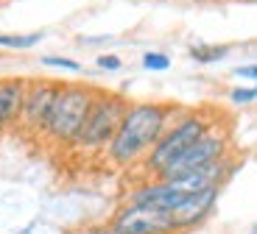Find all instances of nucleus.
I'll list each match as a JSON object with an SVG mask.
<instances>
[{
    "label": "nucleus",
    "mask_w": 257,
    "mask_h": 234,
    "mask_svg": "<svg viewBox=\"0 0 257 234\" xmlns=\"http://www.w3.org/2000/svg\"><path fill=\"white\" fill-rule=\"evenodd\" d=\"M179 112L182 106L165 101H128L120 128L115 131L112 142L103 151L106 162L115 167L140 165Z\"/></svg>",
    "instance_id": "obj_1"
},
{
    "label": "nucleus",
    "mask_w": 257,
    "mask_h": 234,
    "mask_svg": "<svg viewBox=\"0 0 257 234\" xmlns=\"http://www.w3.org/2000/svg\"><path fill=\"white\" fill-rule=\"evenodd\" d=\"M218 123V117L210 109H182L174 117V123L165 128V134L160 137L151 153L143 159V173L148 178H160L176 159L187 151L199 137H204L212 126Z\"/></svg>",
    "instance_id": "obj_2"
},
{
    "label": "nucleus",
    "mask_w": 257,
    "mask_h": 234,
    "mask_svg": "<svg viewBox=\"0 0 257 234\" xmlns=\"http://www.w3.org/2000/svg\"><path fill=\"white\" fill-rule=\"evenodd\" d=\"M95 95H98V87H92V84L62 81L59 95L53 101V109L48 114L42 137L59 148H73V142H76L84 120H87V112H90Z\"/></svg>",
    "instance_id": "obj_3"
},
{
    "label": "nucleus",
    "mask_w": 257,
    "mask_h": 234,
    "mask_svg": "<svg viewBox=\"0 0 257 234\" xmlns=\"http://www.w3.org/2000/svg\"><path fill=\"white\" fill-rule=\"evenodd\" d=\"M128 109V98L112 89H98L95 101H92L87 120H84L81 131H78L73 148L81 153H101L112 142L115 131L120 128V120Z\"/></svg>",
    "instance_id": "obj_4"
},
{
    "label": "nucleus",
    "mask_w": 257,
    "mask_h": 234,
    "mask_svg": "<svg viewBox=\"0 0 257 234\" xmlns=\"http://www.w3.org/2000/svg\"><path fill=\"white\" fill-rule=\"evenodd\" d=\"M229 148H232V137H229V128H226L224 120H218L204 137H199L176 159L174 165L168 167L160 178H176V176H185V173L196 170V167H204L210 162H218V159L229 156Z\"/></svg>",
    "instance_id": "obj_5"
},
{
    "label": "nucleus",
    "mask_w": 257,
    "mask_h": 234,
    "mask_svg": "<svg viewBox=\"0 0 257 234\" xmlns=\"http://www.w3.org/2000/svg\"><path fill=\"white\" fill-rule=\"evenodd\" d=\"M59 87H62V81H53V78H28L23 109H20V117H17V126L26 134H39L42 137L48 114H51L53 101L59 95Z\"/></svg>",
    "instance_id": "obj_6"
},
{
    "label": "nucleus",
    "mask_w": 257,
    "mask_h": 234,
    "mask_svg": "<svg viewBox=\"0 0 257 234\" xmlns=\"http://www.w3.org/2000/svg\"><path fill=\"white\" fill-rule=\"evenodd\" d=\"M109 226L117 234H179L171 212L154 206H137V203H123L112 215Z\"/></svg>",
    "instance_id": "obj_7"
},
{
    "label": "nucleus",
    "mask_w": 257,
    "mask_h": 234,
    "mask_svg": "<svg viewBox=\"0 0 257 234\" xmlns=\"http://www.w3.org/2000/svg\"><path fill=\"white\" fill-rule=\"evenodd\" d=\"M221 190H224V187H207V190L190 192V195L171 212L176 231L182 234V231H190V228L201 226V223L212 215V209H215V203H218V198H221Z\"/></svg>",
    "instance_id": "obj_8"
},
{
    "label": "nucleus",
    "mask_w": 257,
    "mask_h": 234,
    "mask_svg": "<svg viewBox=\"0 0 257 234\" xmlns=\"http://www.w3.org/2000/svg\"><path fill=\"white\" fill-rule=\"evenodd\" d=\"M28 78H0V131L17 126L20 109H23V98H26Z\"/></svg>",
    "instance_id": "obj_9"
},
{
    "label": "nucleus",
    "mask_w": 257,
    "mask_h": 234,
    "mask_svg": "<svg viewBox=\"0 0 257 234\" xmlns=\"http://www.w3.org/2000/svg\"><path fill=\"white\" fill-rule=\"evenodd\" d=\"M229 53V45H193L190 48V59L199 64H212Z\"/></svg>",
    "instance_id": "obj_10"
},
{
    "label": "nucleus",
    "mask_w": 257,
    "mask_h": 234,
    "mask_svg": "<svg viewBox=\"0 0 257 234\" xmlns=\"http://www.w3.org/2000/svg\"><path fill=\"white\" fill-rule=\"evenodd\" d=\"M42 42V34H0V48H12V51H26Z\"/></svg>",
    "instance_id": "obj_11"
},
{
    "label": "nucleus",
    "mask_w": 257,
    "mask_h": 234,
    "mask_svg": "<svg viewBox=\"0 0 257 234\" xmlns=\"http://www.w3.org/2000/svg\"><path fill=\"white\" fill-rule=\"evenodd\" d=\"M143 67L151 70V73H162V70L171 67V56L162 51H148V53H143Z\"/></svg>",
    "instance_id": "obj_12"
},
{
    "label": "nucleus",
    "mask_w": 257,
    "mask_h": 234,
    "mask_svg": "<svg viewBox=\"0 0 257 234\" xmlns=\"http://www.w3.org/2000/svg\"><path fill=\"white\" fill-rule=\"evenodd\" d=\"M39 62L45 64V67L64 70V73H81V62H76V59H67V56H42Z\"/></svg>",
    "instance_id": "obj_13"
},
{
    "label": "nucleus",
    "mask_w": 257,
    "mask_h": 234,
    "mask_svg": "<svg viewBox=\"0 0 257 234\" xmlns=\"http://www.w3.org/2000/svg\"><path fill=\"white\" fill-rule=\"evenodd\" d=\"M229 101L238 103V106H246V103L257 101V87H235L229 92Z\"/></svg>",
    "instance_id": "obj_14"
},
{
    "label": "nucleus",
    "mask_w": 257,
    "mask_h": 234,
    "mask_svg": "<svg viewBox=\"0 0 257 234\" xmlns=\"http://www.w3.org/2000/svg\"><path fill=\"white\" fill-rule=\"evenodd\" d=\"M95 64H98L101 70H120V67H123L120 56H115V53H103V56H98Z\"/></svg>",
    "instance_id": "obj_15"
},
{
    "label": "nucleus",
    "mask_w": 257,
    "mask_h": 234,
    "mask_svg": "<svg viewBox=\"0 0 257 234\" xmlns=\"http://www.w3.org/2000/svg\"><path fill=\"white\" fill-rule=\"evenodd\" d=\"M235 76H240V78H254V81H257V64H243V67L235 70Z\"/></svg>",
    "instance_id": "obj_16"
},
{
    "label": "nucleus",
    "mask_w": 257,
    "mask_h": 234,
    "mask_svg": "<svg viewBox=\"0 0 257 234\" xmlns=\"http://www.w3.org/2000/svg\"><path fill=\"white\" fill-rule=\"evenodd\" d=\"M251 234H257V228H254V231H251Z\"/></svg>",
    "instance_id": "obj_17"
},
{
    "label": "nucleus",
    "mask_w": 257,
    "mask_h": 234,
    "mask_svg": "<svg viewBox=\"0 0 257 234\" xmlns=\"http://www.w3.org/2000/svg\"><path fill=\"white\" fill-rule=\"evenodd\" d=\"M0 3H6V0H0Z\"/></svg>",
    "instance_id": "obj_18"
},
{
    "label": "nucleus",
    "mask_w": 257,
    "mask_h": 234,
    "mask_svg": "<svg viewBox=\"0 0 257 234\" xmlns=\"http://www.w3.org/2000/svg\"><path fill=\"white\" fill-rule=\"evenodd\" d=\"M254 87H257V84H254Z\"/></svg>",
    "instance_id": "obj_19"
},
{
    "label": "nucleus",
    "mask_w": 257,
    "mask_h": 234,
    "mask_svg": "<svg viewBox=\"0 0 257 234\" xmlns=\"http://www.w3.org/2000/svg\"><path fill=\"white\" fill-rule=\"evenodd\" d=\"M115 234H117V231H115Z\"/></svg>",
    "instance_id": "obj_20"
}]
</instances>
